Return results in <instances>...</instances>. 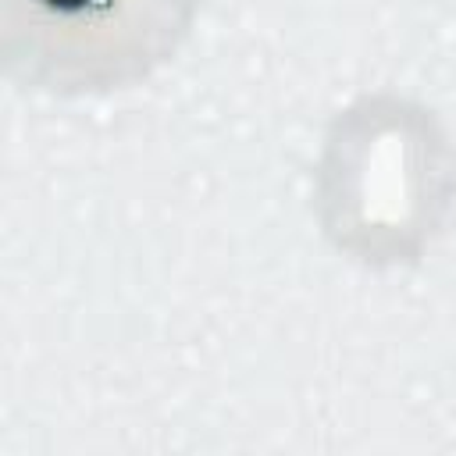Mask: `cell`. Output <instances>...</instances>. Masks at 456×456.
<instances>
[{
  "mask_svg": "<svg viewBox=\"0 0 456 456\" xmlns=\"http://www.w3.org/2000/svg\"><path fill=\"white\" fill-rule=\"evenodd\" d=\"M203 0H0L4 68L50 96H96L153 75Z\"/></svg>",
  "mask_w": 456,
  "mask_h": 456,
  "instance_id": "6da1fadb",
  "label": "cell"
}]
</instances>
